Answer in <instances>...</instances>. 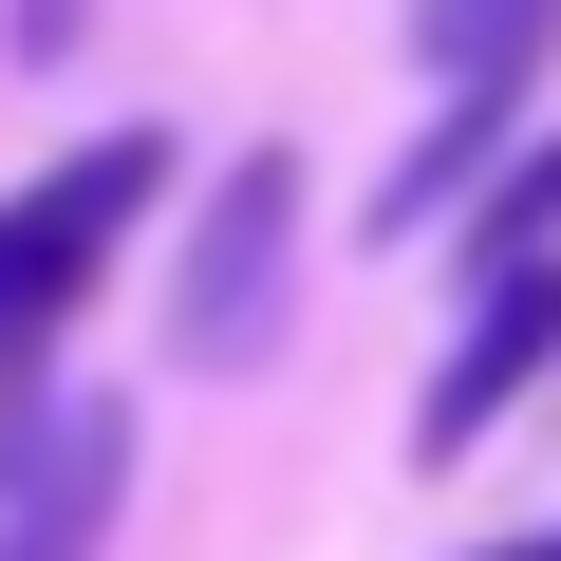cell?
<instances>
[{"mask_svg":"<svg viewBox=\"0 0 561 561\" xmlns=\"http://www.w3.org/2000/svg\"><path fill=\"white\" fill-rule=\"evenodd\" d=\"M169 169H187L169 131H94V150H57L20 206H0V375H20V393H38V337L113 280V243L169 206Z\"/></svg>","mask_w":561,"mask_h":561,"instance_id":"6da1fadb","label":"cell"},{"mask_svg":"<svg viewBox=\"0 0 561 561\" xmlns=\"http://www.w3.org/2000/svg\"><path fill=\"white\" fill-rule=\"evenodd\" d=\"M280 280H300V169H280V150H243V169L206 187V225H187L169 356H187V375H243V356L280 337Z\"/></svg>","mask_w":561,"mask_h":561,"instance_id":"7a4b0ae2","label":"cell"},{"mask_svg":"<svg viewBox=\"0 0 561 561\" xmlns=\"http://www.w3.org/2000/svg\"><path fill=\"white\" fill-rule=\"evenodd\" d=\"M561 375V243H524V262H486V300H468V337L431 356V393H412V468H468L524 393Z\"/></svg>","mask_w":561,"mask_h":561,"instance_id":"3957f363","label":"cell"},{"mask_svg":"<svg viewBox=\"0 0 561 561\" xmlns=\"http://www.w3.org/2000/svg\"><path fill=\"white\" fill-rule=\"evenodd\" d=\"M113 505H131V412L113 393L20 412V449H0V561H94Z\"/></svg>","mask_w":561,"mask_h":561,"instance_id":"277c9868","label":"cell"},{"mask_svg":"<svg viewBox=\"0 0 561 561\" xmlns=\"http://www.w3.org/2000/svg\"><path fill=\"white\" fill-rule=\"evenodd\" d=\"M561 38V0H412V57L431 94H524V57Z\"/></svg>","mask_w":561,"mask_h":561,"instance_id":"5b68a950","label":"cell"},{"mask_svg":"<svg viewBox=\"0 0 561 561\" xmlns=\"http://www.w3.org/2000/svg\"><path fill=\"white\" fill-rule=\"evenodd\" d=\"M486 150H505V94H449V131H431V150H393V187H375V243H412V225H431V206H449Z\"/></svg>","mask_w":561,"mask_h":561,"instance_id":"8992f818","label":"cell"},{"mask_svg":"<svg viewBox=\"0 0 561 561\" xmlns=\"http://www.w3.org/2000/svg\"><path fill=\"white\" fill-rule=\"evenodd\" d=\"M468 561H561V524H524V542H468Z\"/></svg>","mask_w":561,"mask_h":561,"instance_id":"52a82bcc","label":"cell"},{"mask_svg":"<svg viewBox=\"0 0 561 561\" xmlns=\"http://www.w3.org/2000/svg\"><path fill=\"white\" fill-rule=\"evenodd\" d=\"M0 412H20V375H0Z\"/></svg>","mask_w":561,"mask_h":561,"instance_id":"ba28073f","label":"cell"}]
</instances>
